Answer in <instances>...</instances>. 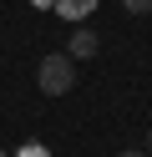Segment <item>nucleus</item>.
Wrapping results in <instances>:
<instances>
[{
	"mask_svg": "<svg viewBox=\"0 0 152 157\" xmlns=\"http://www.w3.org/2000/svg\"><path fill=\"white\" fill-rule=\"evenodd\" d=\"M20 157H46V147H25V152H20Z\"/></svg>",
	"mask_w": 152,
	"mask_h": 157,
	"instance_id": "39448f33",
	"label": "nucleus"
},
{
	"mask_svg": "<svg viewBox=\"0 0 152 157\" xmlns=\"http://www.w3.org/2000/svg\"><path fill=\"white\" fill-rule=\"evenodd\" d=\"M71 81H76L71 56H41V66H36V86H41V96H66Z\"/></svg>",
	"mask_w": 152,
	"mask_h": 157,
	"instance_id": "f257e3e1",
	"label": "nucleus"
},
{
	"mask_svg": "<svg viewBox=\"0 0 152 157\" xmlns=\"http://www.w3.org/2000/svg\"><path fill=\"white\" fill-rule=\"evenodd\" d=\"M122 5H127L132 15H147V10H152V0H122Z\"/></svg>",
	"mask_w": 152,
	"mask_h": 157,
	"instance_id": "20e7f679",
	"label": "nucleus"
},
{
	"mask_svg": "<svg viewBox=\"0 0 152 157\" xmlns=\"http://www.w3.org/2000/svg\"><path fill=\"white\" fill-rule=\"evenodd\" d=\"M66 56H71V61H86V56H96V31H71Z\"/></svg>",
	"mask_w": 152,
	"mask_h": 157,
	"instance_id": "f03ea898",
	"label": "nucleus"
},
{
	"mask_svg": "<svg viewBox=\"0 0 152 157\" xmlns=\"http://www.w3.org/2000/svg\"><path fill=\"white\" fill-rule=\"evenodd\" d=\"M147 142H152V132H147Z\"/></svg>",
	"mask_w": 152,
	"mask_h": 157,
	"instance_id": "0eeeda50",
	"label": "nucleus"
},
{
	"mask_svg": "<svg viewBox=\"0 0 152 157\" xmlns=\"http://www.w3.org/2000/svg\"><path fill=\"white\" fill-rule=\"evenodd\" d=\"M91 5H96V0H61V10H66V15H86Z\"/></svg>",
	"mask_w": 152,
	"mask_h": 157,
	"instance_id": "7ed1b4c3",
	"label": "nucleus"
},
{
	"mask_svg": "<svg viewBox=\"0 0 152 157\" xmlns=\"http://www.w3.org/2000/svg\"><path fill=\"white\" fill-rule=\"evenodd\" d=\"M117 157H147V152H117Z\"/></svg>",
	"mask_w": 152,
	"mask_h": 157,
	"instance_id": "423d86ee",
	"label": "nucleus"
}]
</instances>
